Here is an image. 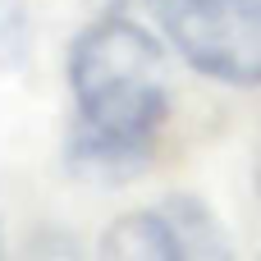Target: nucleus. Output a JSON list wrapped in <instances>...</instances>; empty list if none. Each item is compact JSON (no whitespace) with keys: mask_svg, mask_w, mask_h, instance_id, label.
I'll return each instance as SVG.
<instances>
[{"mask_svg":"<svg viewBox=\"0 0 261 261\" xmlns=\"http://www.w3.org/2000/svg\"><path fill=\"white\" fill-rule=\"evenodd\" d=\"M28 50V9L23 0H0V73H9Z\"/></svg>","mask_w":261,"mask_h":261,"instance_id":"39448f33","label":"nucleus"},{"mask_svg":"<svg viewBox=\"0 0 261 261\" xmlns=\"http://www.w3.org/2000/svg\"><path fill=\"white\" fill-rule=\"evenodd\" d=\"M161 216L170 225V243H174V261H239L234 243L225 234V225L216 220V211L202 197L174 193L161 202Z\"/></svg>","mask_w":261,"mask_h":261,"instance_id":"7ed1b4c3","label":"nucleus"},{"mask_svg":"<svg viewBox=\"0 0 261 261\" xmlns=\"http://www.w3.org/2000/svg\"><path fill=\"white\" fill-rule=\"evenodd\" d=\"M0 261H5V234H0Z\"/></svg>","mask_w":261,"mask_h":261,"instance_id":"1a4fd4ad","label":"nucleus"},{"mask_svg":"<svg viewBox=\"0 0 261 261\" xmlns=\"http://www.w3.org/2000/svg\"><path fill=\"white\" fill-rule=\"evenodd\" d=\"M147 9L197 73L261 87V0H147Z\"/></svg>","mask_w":261,"mask_h":261,"instance_id":"f03ea898","label":"nucleus"},{"mask_svg":"<svg viewBox=\"0 0 261 261\" xmlns=\"http://www.w3.org/2000/svg\"><path fill=\"white\" fill-rule=\"evenodd\" d=\"M73 133L69 170L92 184H124L147 170L170 115L161 41L133 18L101 14L69 50Z\"/></svg>","mask_w":261,"mask_h":261,"instance_id":"f257e3e1","label":"nucleus"},{"mask_svg":"<svg viewBox=\"0 0 261 261\" xmlns=\"http://www.w3.org/2000/svg\"><path fill=\"white\" fill-rule=\"evenodd\" d=\"M96 261H174V243H170V225L161 211H128L119 216L106 239Z\"/></svg>","mask_w":261,"mask_h":261,"instance_id":"20e7f679","label":"nucleus"},{"mask_svg":"<svg viewBox=\"0 0 261 261\" xmlns=\"http://www.w3.org/2000/svg\"><path fill=\"white\" fill-rule=\"evenodd\" d=\"M252 188L261 197V133H257V147H252Z\"/></svg>","mask_w":261,"mask_h":261,"instance_id":"0eeeda50","label":"nucleus"},{"mask_svg":"<svg viewBox=\"0 0 261 261\" xmlns=\"http://www.w3.org/2000/svg\"><path fill=\"white\" fill-rule=\"evenodd\" d=\"M28 261H78V248L64 243L60 234H50V239H41V243L28 248Z\"/></svg>","mask_w":261,"mask_h":261,"instance_id":"423d86ee","label":"nucleus"},{"mask_svg":"<svg viewBox=\"0 0 261 261\" xmlns=\"http://www.w3.org/2000/svg\"><path fill=\"white\" fill-rule=\"evenodd\" d=\"M83 5H87V9H96V14H115L124 0H83Z\"/></svg>","mask_w":261,"mask_h":261,"instance_id":"6e6552de","label":"nucleus"}]
</instances>
